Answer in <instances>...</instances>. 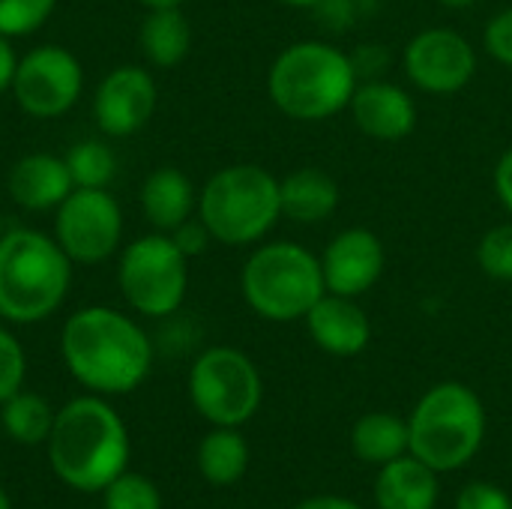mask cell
Returning <instances> with one entry per match:
<instances>
[{
	"label": "cell",
	"instance_id": "obj_28",
	"mask_svg": "<svg viewBox=\"0 0 512 509\" xmlns=\"http://www.w3.org/2000/svg\"><path fill=\"white\" fill-rule=\"evenodd\" d=\"M54 6L57 0H0V33L27 36L48 21Z\"/></svg>",
	"mask_w": 512,
	"mask_h": 509
},
{
	"label": "cell",
	"instance_id": "obj_41",
	"mask_svg": "<svg viewBox=\"0 0 512 509\" xmlns=\"http://www.w3.org/2000/svg\"><path fill=\"white\" fill-rule=\"evenodd\" d=\"M0 237H3V216H0Z\"/></svg>",
	"mask_w": 512,
	"mask_h": 509
},
{
	"label": "cell",
	"instance_id": "obj_3",
	"mask_svg": "<svg viewBox=\"0 0 512 509\" xmlns=\"http://www.w3.org/2000/svg\"><path fill=\"white\" fill-rule=\"evenodd\" d=\"M357 84L360 75L351 54L321 39L282 48L267 72L270 102L300 123H321L348 111Z\"/></svg>",
	"mask_w": 512,
	"mask_h": 509
},
{
	"label": "cell",
	"instance_id": "obj_36",
	"mask_svg": "<svg viewBox=\"0 0 512 509\" xmlns=\"http://www.w3.org/2000/svg\"><path fill=\"white\" fill-rule=\"evenodd\" d=\"M294 509H363L360 504L348 501V498H336V495H318V498H309L303 504H297Z\"/></svg>",
	"mask_w": 512,
	"mask_h": 509
},
{
	"label": "cell",
	"instance_id": "obj_34",
	"mask_svg": "<svg viewBox=\"0 0 512 509\" xmlns=\"http://www.w3.org/2000/svg\"><path fill=\"white\" fill-rule=\"evenodd\" d=\"M492 183H495V195H498L501 207L507 210V216L512 219V144L501 153V159L495 165V174H492Z\"/></svg>",
	"mask_w": 512,
	"mask_h": 509
},
{
	"label": "cell",
	"instance_id": "obj_31",
	"mask_svg": "<svg viewBox=\"0 0 512 509\" xmlns=\"http://www.w3.org/2000/svg\"><path fill=\"white\" fill-rule=\"evenodd\" d=\"M456 509H512V498L492 483H468L459 498Z\"/></svg>",
	"mask_w": 512,
	"mask_h": 509
},
{
	"label": "cell",
	"instance_id": "obj_10",
	"mask_svg": "<svg viewBox=\"0 0 512 509\" xmlns=\"http://www.w3.org/2000/svg\"><path fill=\"white\" fill-rule=\"evenodd\" d=\"M120 237L123 213L108 189H72L57 207L54 240L75 264H99L111 258Z\"/></svg>",
	"mask_w": 512,
	"mask_h": 509
},
{
	"label": "cell",
	"instance_id": "obj_38",
	"mask_svg": "<svg viewBox=\"0 0 512 509\" xmlns=\"http://www.w3.org/2000/svg\"><path fill=\"white\" fill-rule=\"evenodd\" d=\"M441 6H447V9H471V6H477L480 0H438Z\"/></svg>",
	"mask_w": 512,
	"mask_h": 509
},
{
	"label": "cell",
	"instance_id": "obj_25",
	"mask_svg": "<svg viewBox=\"0 0 512 509\" xmlns=\"http://www.w3.org/2000/svg\"><path fill=\"white\" fill-rule=\"evenodd\" d=\"M63 159L75 189H105L117 171V159L102 141H78Z\"/></svg>",
	"mask_w": 512,
	"mask_h": 509
},
{
	"label": "cell",
	"instance_id": "obj_7",
	"mask_svg": "<svg viewBox=\"0 0 512 509\" xmlns=\"http://www.w3.org/2000/svg\"><path fill=\"white\" fill-rule=\"evenodd\" d=\"M411 456L426 462L432 471H459L483 447L486 408L480 396L459 384H435L414 408L408 420Z\"/></svg>",
	"mask_w": 512,
	"mask_h": 509
},
{
	"label": "cell",
	"instance_id": "obj_40",
	"mask_svg": "<svg viewBox=\"0 0 512 509\" xmlns=\"http://www.w3.org/2000/svg\"><path fill=\"white\" fill-rule=\"evenodd\" d=\"M0 509H12L9 507V495L3 492V486H0Z\"/></svg>",
	"mask_w": 512,
	"mask_h": 509
},
{
	"label": "cell",
	"instance_id": "obj_14",
	"mask_svg": "<svg viewBox=\"0 0 512 509\" xmlns=\"http://www.w3.org/2000/svg\"><path fill=\"white\" fill-rule=\"evenodd\" d=\"M96 123L105 135L126 138L147 126L156 111V81L141 66H117L108 72L93 99Z\"/></svg>",
	"mask_w": 512,
	"mask_h": 509
},
{
	"label": "cell",
	"instance_id": "obj_9",
	"mask_svg": "<svg viewBox=\"0 0 512 509\" xmlns=\"http://www.w3.org/2000/svg\"><path fill=\"white\" fill-rule=\"evenodd\" d=\"M189 396L195 411L213 426L237 429L249 423L261 405L264 384L255 363L228 345L204 351L189 372Z\"/></svg>",
	"mask_w": 512,
	"mask_h": 509
},
{
	"label": "cell",
	"instance_id": "obj_39",
	"mask_svg": "<svg viewBox=\"0 0 512 509\" xmlns=\"http://www.w3.org/2000/svg\"><path fill=\"white\" fill-rule=\"evenodd\" d=\"M282 3L297 6V9H315V6H318V3H324V0H282Z\"/></svg>",
	"mask_w": 512,
	"mask_h": 509
},
{
	"label": "cell",
	"instance_id": "obj_37",
	"mask_svg": "<svg viewBox=\"0 0 512 509\" xmlns=\"http://www.w3.org/2000/svg\"><path fill=\"white\" fill-rule=\"evenodd\" d=\"M138 3H144L147 9H171V6H183L186 0H138Z\"/></svg>",
	"mask_w": 512,
	"mask_h": 509
},
{
	"label": "cell",
	"instance_id": "obj_1",
	"mask_svg": "<svg viewBox=\"0 0 512 509\" xmlns=\"http://www.w3.org/2000/svg\"><path fill=\"white\" fill-rule=\"evenodd\" d=\"M60 351L75 381L102 396L132 393L153 363L144 330L108 306H90L69 315L60 333Z\"/></svg>",
	"mask_w": 512,
	"mask_h": 509
},
{
	"label": "cell",
	"instance_id": "obj_8",
	"mask_svg": "<svg viewBox=\"0 0 512 509\" xmlns=\"http://www.w3.org/2000/svg\"><path fill=\"white\" fill-rule=\"evenodd\" d=\"M117 282L126 303L147 315H174L189 291V258L177 249L171 234H147L132 240L117 267Z\"/></svg>",
	"mask_w": 512,
	"mask_h": 509
},
{
	"label": "cell",
	"instance_id": "obj_4",
	"mask_svg": "<svg viewBox=\"0 0 512 509\" xmlns=\"http://www.w3.org/2000/svg\"><path fill=\"white\" fill-rule=\"evenodd\" d=\"M54 237L33 228L3 231L0 237V318L36 324L66 300L72 267Z\"/></svg>",
	"mask_w": 512,
	"mask_h": 509
},
{
	"label": "cell",
	"instance_id": "obj_12",
	"mask_svg": "<svg viewBox=\"0 0 512 509\" xmlns=\"http://www.w3.org/2000/svg\"><path fill=\"white\" fill-rule=\"evenodd\" d=\"M84 87V72L78 57L63 45H39L18 60L12 93L21 111L30 117H60L66 114Z\"/></svg>",
	"mask_w": 512,
	"mask_h": 509
},
{
	"label": "cell",
	"instance_id": "obj_21",
	"mask_svg": "<svg viewBox=\"0 0 512 509\" xmlns=\"http://www.w3.org/2000/svg\"><path fill=\"white\" fill-rule=\"evenodd\" d=\"M141 48L153 66L171 69L183 63L192 48V24L183 9H150L141 24Z\"/></svg>",
	"mask_w": 512,
	"mask_h": 509
},
{
	"label": "cell",
	"instance_id": "obj_24",
	"mask_svg": "<svg viewBox=\"0 0 512 509\" xmlns=\"http://www.w3.org/2000/svg\"><path fill=\"white\" fill-rule=\"evenodd\" d=\"M54 417L57 414L36 393L18 390L12 399L3 402V426L9 432V438L18 441V444H27V447H36V444L48 441Z\"/></svg>",
	"mask_w": 512,
	"mask_h": 509
},
{
	"label": "cell",
	"instance_id": "obj_17",
	"mask_svg": "<svg viewBox=\"0 0 512 509\" xmlns=\"http://www.w3.org/2000/svg\"><path fill=\"white\" fill-rule=\"evenodd\" d=\"M342 192L330 171L306 165L279 180V204L282 219L297 225H321L339 210Z\"/></svg>",
	"mask_w": 512,
	"mask_h": 509
},
{
	"label": "cell",
	"instance_id": "obj_6",
	"mask_svg": "<svg viewBox=\"0 0 512 509\" xmlns=\"http://www.w3.org/2000/svg\"><path fill=\"white\" fill-rule=\"evenodd\" d=\"M198 216L216 243H261L282 219L279 177L252 162L228 165L204 183L198 195Z\"/></svg>",
	"mask_w": 512,
	"mask_h": 509
},
{
	"label": "cell",
	"instance_id": "obj_19",
	"mask_svg": "<svg viewBox=\"0 0 512 509\" xmlns=\"http://www.w3.org/2000/svg\"><path fill=\"white\" fill-rule=\"evenodd\" d=\"M375 501L378 509H435L438 471H432L417 456H399L381 465Z\"/></svg>",
	"mask_w": 512,
	"mask_h": 509
},
{
	"label": "cell",
	"instance_id": "obj_29",
	"mask_svg": "<svg viewBox=\"0 0 512 509\" xmlns=\"http://www.w3.org/2000/svg\"><path fill=\"white\" fill-rule=\"evenodd\" d=\"M24 372H27V360H24L21 342L9 330L0 327V405L21 390Z\"/></svg>",
	"mask_w": 512,
	"mask_h": 509
},
{
	"label": "cell",
	"instance_id": "obj_26",
	"mask_svg": "<svg viewBox=\"0 0 512 509\" xmlns=\"http://www.w3.org/2000/svg\"><path fill=\"white\" fill-rule=\"evenodd\" d=\"M477 267L495 282H512V219L489 228L477 243Z\"/></svg>",
	"mask_w": 512,
	"mask_h": 509
},
{
	"label": "cell",
	"instance_id": "obj_13",
	"mask_svg": "<svg viewBox=\"0 0 512 509\" xmlns=\"http://www.w3.org/2000/svg\"><path fill=\"white\" fill-rule=\"evenodd\" d=\"M384 264V243L369 228H345L321 252L324 285L330 294L342 297H363L366 291H372L384 273Z\"/></svg>",
	"mask_w": 512,
	"mask_h": 509
},
{
	"label": "cell",
	"instance_id": "obj_35",
	"mask_svg": "<svg viewBox=\"0 0 512 509\" xmlns=\"http://www.w3.org/2000/svg\"><path fill=\"white\" fill-rule=\"evenodd\" d=\"M15 69H18V57H15V51L9 45V36L0 33V93L3 90H12Z\"/></svg>",
	"mask_w": 512,
	"mask_h": 509
},
{
	"label": "cell",
	"instance_id": "obj_20",
	"mask_svg": "<svg viewBox=\"0 0 512 509\" xmlns=\"http://www.w3.org/2000/svg\"><path fill=\"white\" fill-rule=\"evenodd\" d=\"M141 207L147 222L162 231L171 234L177 225H183L186 219H192V213L198 210V195L192 180L180 171V168H156L144 186H141Z\"/></svg>",
	"mask_w": 512,
	"mask_h": 509
},
{
	"label": "cell",
	"instance_id": "obj_33",
	"mask_svg": "<svg viewBox=\"0 0 512 509\" xmlns=\"http://www.w3.org/2000/svg\"><path fill=\"white\" fill-rule=\"evenodd\" d=\"M351 60H354L357 75H360V78L366 75V81H369V78H381V75H384V69H387V63H390V54H387L384 45H360V48L351 54Z\"/></svg>",
	"mask_w": 512,
	"mask_h": 509
},
{
	"label": "cell",
	"instance_id": "obj_2",
	"mask_svg": "<svg viewBox=\"0 0 512 509\" xmlns=\"http://www.w3.org/2000/svg\"><path fill=\"white\" fill-rule=\"evenodd\" d=\"M48 459L66 486L78 492H105L129 462V435L120 414L93 396L72 399L54 417Z\"/></svg>",
	"mask_w": 512,
	"mask_h": 509
},
{
	"label": "cell",
	"instance_id": "obj_15",
	"mask_svg": "<svg viewBox=\"0 0 512 509\" xmlns=\"http://www.w3.org/2000/svg\"><path fill=\"white\" fill-rule=\"evenodd\" d=\"M354 126L372 141H402L417 129V102L414 96L387 78L360 81L351 105H348Z\"/></svg>",
	"mask_w": 512,
	"mask_h": 509
},
{
	"label": "cell",
	"instance_id": "obj_42",
	"mask_svg": "<svg viewBox=\"0 0 512 509\" xmlns=\"http://www.w3.org/2000/svg\"><path fill=\"white\" fill-rule=\"evenodd\" d=\"M357 3H378V0H357Z\"/></svg>",
	"mask_w": 512,
	"mask_h": 509
},
{
	"label": "cell",
	"instance_id": "obj_11",
	"mask_svg": "<svg viewBox=\"0 0 512 509\" xmlns=\"http://www.w3.org/2000/svg\"><path fill=\"white\" fill-rule=\"evenodd\" d=\"M402 72L432 96H453L477 75V48L453 27H426L402 48Z\"/></svg>",
	"mask_w": 512,
	"mask_h": 509
},
{
	"label": "cell",
	"instance_id": "obj_5",
	"mask_svg": "<svg viewBox=\"0 0 512 509\" xmlns=\"http://www.w3.org/2000/svg\"><path fill=\"white\" fill-rule=\"evenodd\" d=\"M240 291L249 309L264 321H303L327 294L321 258L291 240L261 243L243 264Z\"/></svg>",
	"mask_w": 512,
	"mask_h": 509
},
{
	"label": "cell",
	"instance_id": "obj_32",
	"mask_svg": "<svg viewBox=\"0 0 512 509\" xmlns=\"http://www.w3.org/2000/svg\"><path fill=\"white\" fill-rule=\"evenodd\" d=\"M171 240L177 243V249H180L186 258H195V255H201V252L210 246L213 234H210V228L201 222V216H192V219H186L183 225H177V228L171 231Z\"/></svg>",
	"mask_w": 512,
	"mask_h": 509
},
{
	"label": "cell",
	"instance_id": "obj_16",
	"mask_svg": "<svg viewBox=\"0 0 512 509\" xmlns=\"http://www.w3.org/2000/svg\"><path fill=\"white\" fill-rule=\"evenodd\" d=\"M303 321L312 342L333 357H357L372 342V321L357 297L327 291Z\"/></svg>",
	"mask_w": 512,
	"mask_h": 509
},
{
	"label": "cell",
	"instance_id": "obj_27",
	"mask_svg": "<svg viewBox=\"0 0 512 509\" xmlns=\"http://www.w3.org/2000/svg\"><path fill=\"white\" fill-rule=\"evenodd\" d=\"M105 509H162V498L147 477L123 471L105 486Z\"/></svg>",
	"mask_w": 512,
	"mask_h": 509
},
{
	"label": "cell",
	"instance_id": "obj_18",
	"mask_svg": "<svg viewBox=\"0 0 512 509\" xmlns=\"http://www.w3.org/2000/svg\"><path fill=\"white\" fill-rule=\"evenodd\" d=\"M75 189L66 159L51 153L21 156L9 171V195L15 204L27 210H51L60 207L63 198Z\"/></svg>",
	"mask_w": 512,
	"mask_h": 509
},
{
	"label": "cell",
	"instance_id": "obj_22",
	"mask_svg": "<svg viewBox=\"0 0 512 509\" xmlns=\"http://www.w3.org/2000/svg\"><path fill=\"white\" fill-rule=\"evenodd\" d=\"M351 447L354 453L369 462V465H387L399 456L408 453L411 435H408V420L387 414V411H372L354 423L351 432Z\"/></svg>",
	"mask_w": 512,
	"mask_h": 509
},
{
	"label": "cell",
	"instance_id": "obj_30",
	"mask_svg": "<svg viewBox=\"0 0 512 509\" xmlns=\"http://www.w3.org/2000/svg\"><path fill=\"white\" fill-rule=\"evenodd\" d=\"M483 48L489 51L492 60H498L501 66H510L512 69V6L495 12V15L486 21Z\"/></svg>",
	"mask_w": 512,
	"mask_h": 509
},
{
	"label": "cell",
	"instance_id": "obj_23",
	"mask_svg": "<svg viewBox=\"0 0 512 509\" xmlns=\"http://www.w3.org/2000/svg\"><path fill=\"white\" fill-rule=\"evenodd\" d=\"M249 465V447L237 429L216 426L198 447V468L207 483L213 486H231L246 474Z\"/></svg>",
	"mask_w": 512,
	"mask_h": 509
}]
</instances>
